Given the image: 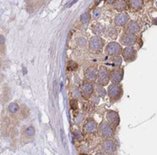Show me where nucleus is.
<instances>
[{"mask_svg": "<svg viewBox=\"0 0 157 155\" xmlns=\"http://www.w3.org/2000/svg\"><path fill=\"white\" fill-rule=\"evenodd\" d=\"M92 93H93V86L89 81L82 82V85H81V93H82V95L86 98H88L92 95Z\"/></svg>", "mask_w": 157, "mask_h": 155, "instance_id": "nucleus-13", "label": "nucleus"}, {"mask_svg": "<svg viewBox=\"0 0 157 155\" xmlns=\"http://www.w3.org/2000/svg\"><path fill=\"white\" fill-rule=\"evenodd\" d=\"M91 29H92V32L96 36H101L105 33V26L102 25L101 24H94L91 27Z\"/></svg>", "mask_w": 157, "mask_h": 155, "instance_id": "nucleus-18", "label": "nucleus"}, {"mask_svg": "<svg viewBox=\"0 0 157 155\" xmlns=\"http://www.w3.org/2000/svg\"><path fill=\"white\" fill-rule=\"evenodd\" d=\"M139 30H140V26H139L137 22H136V21L128 22L125 27H124V33H127V34L136 35L137 33L139 32Z\"/></svg>", "mask_w": 157, "mask_h": 155, "instance_id": "nucleus-8", "label": "nucleus"}, {"mask_svg": "<svg viewBox=\"0 0 157 155\" xmlns=\"http://www.w3.org/2000/svg\"><path fill=\"white\" fill-rule=\"evenodd\" d=\"M115 24L117 26H123L129 22V15L126 12H121L115 17Z\"/></svg>", "mask_w": 157, "mask_h": 155, "instance_id": "nucleus-14", "label": "nucleus"}, {"mask_svg": "<svg viewBox=\"0 0 157 155\" xmlns=\"http://www.w3.org/2000/svg\"><path fill=\"white\" fill-rule=\"evenodd\" d=\"M110 80V74L108 72L107 68L105 66H100V68L98 69V77H97V80H98V83L105 86L107 85L108 82Z\"/></svg>", "mask_w": 157, "mask_h": 155, "instance_id": "nucleus-4", "label": "nucleus"}, {"mask_svg": "<svg viewBox=\"0 0 157 155\" xmlns=\"http://www.w3.org/2000/svg\"><path fill=\"white\" fill-rule=\"evenodd\" d=\"M68 68H69L70 70L73 71V70H75V69L77 68V65L75 64L74 62H69V65H68Z\"/></svg>", "mask_w": 157, "mask_h": 155, "instance_id": "nucleus-25", "label": "nucleus"}, {"mask_svg": "<svg viewBox=\"0 0 157 155\" xmlns=\"http://www.w3.org/2000/svg\"><path fill=\"white\" fill-rule=\"evenodd\" d=\"M73 135H74V137L76 138V139H78V140H81V139H82V135L80 134V132H79V131H75V132L73 133Z\"/></svg>", "mask_w": 157, "mask_h": 155, "instance_id": "nucleus-28", "label": "nucleus"}, {"mask_svg": "<svg viewBox=\"0 0 157 155\" xmlns=\"http://www.w3.org/2000/svg\"><path fill=\"white\" fill-rule=\"evenodd\" d=\"M120 39H121L120 41H121V43L122 44V45H125L127 47H130V46H133L134 44L137 43V37H136V35L123 33V34L121 36Z\"/></svg>", "mask_w": 157, "mask_h": 155, "instance_id": "nucleus-6", "label": "nucleus"}, {"mask_svg": "<svg viewBox=\"0 0 157 155\" xmlns=\"http://www.w3.org/2000/svg\"><path fill=\"white\" fill-rule=\"evenodd\" d=\"M92 16L94 19H99L101 17V10L100 9H95L93 13H92Z\"/></svg>", "mask_w": 157, "mask_h": 155, "instance_id": "nucleus-26", "label": "nucleus"}, {"mask_svg": "<svg viewBox=\"0 0 157 155\" xmlns=\"http://www.w3.org/2000/svg\"><path fill=\"white\" fill-rule=\"evenodd\" d=\"M70 105H71V107H72L73 109L77 108V101L76 100H72L71 102H70Z\"/></svg>", "mask_w": 157, "mask_h": 155, "instance_id": "nucleus-29", "label": "nucleus"}, {"mask_svg": "<svg viewBox=\"0 0 157 155\" xmlns=\"http://www.w3.org/2000/svg\"><path fill=\"white\" fill-rule=\"evenodd\" d=\"M102 149L106 154H113L116 151V145L115 142L110 139H106L105 141L102 142Z\"/></svg>", "mask_w": 157, "mask_h": 155, "instance_id": "nucleus-10", "label": "nucleus"}, {"mask_svg": "<svg viewBox=\"0 0 157 155\" xmlns=\"http://www.w3.org/2000/svg\"><path fill=\"white\" fill-rule=\"evenodd\" d=\"M77 44H78L79 46H81V47L85 46V45H86V38H84V37H79L78 39H77Z\"/></svg>", "mask_w": 157, "mask_h": 155, "instance_id": "nucleus-27", "label": "nucleus"}, {"mask_svg": "<svg viewBox=\"0 0 157 155\" xmlns=\"http://www.w3.org/2000/svg\"><path fill=\"white\" fill-rule=\"evenodd\" d=\"M25 135L28 136H29V137L33 136L35 135V130H34L33 127H32V126L28 127V128H26V130H25Z\"/></svg>", "mask_w": 157, "mask_h": 155, "instance_id": "nucleus-23", "label": "nucleus"}, {"mask_svg": "<svg viewBox=\"0 0 157 155\" xmlns=\"http://www.w3.org/2000/svg\"><path fill=\"white\" fill-rule=\"evenodd\" d=\"M92 98H93V101L96 103L97 101H98V100H97V97H96V95H92Z\"/></svg>", "mask_w": 157, "mask_h": 155, "instance_id": "nucleus-30", "label": "nucleus"}, {"mask_svg": "<svg viewBox=\"0 0 157 155\" xmlns=\"http://www.w3.org/2000/svg\"><path fill=\"white\" fill-rule=\"evenodd\" d=\"M144 1L143 0H129L128 5L130 9H132L133 10H138L143 7Z\"/></svg>", "mask_w": 157, "mask_h": 155, "instance_id": "nucleus-16", "label": "nucleus"}, {"mask_svg": "<svg viewBox=\"0 0 157 155\" xmlns=\"http://www.w3.org/2000/svg\"><path fill=\"white\" fill-rule=\"evenodd\" d=\"M123 79V69L116 68L110 73V80L113 83H120Z\"/></svg>", "mask_w": 157, "mask_h": 155, "instance_id": "nucleus-11", "label": "nucleus"}, {"mask_svg": "<svg viewBox=\"0 0 157 155\" xmlns=\"http://www.w3.org/2000/svg\"><path fill=\"white\" fill-rule=\"evenodd\" d=\"M112 62L116 66H120L121 65V63H122V59H121V56H115V58L113 59Z\"/></svg>", "mask_w": 157, "mask_h": 155, "instance_id": "nucleus-24", "label": "nucleus"}, {"mask_svg": "<svg viewBox=\"0 0 157 155\" xmlns=\"http://www.w3.org/2000/svg\"><path fill=\"white\" fill-rule=\"evenodd\" d=\"M137 57V51L133 46L125 48L122 51V58L126 62H132Z\"/></svg>", "mask_w": 157, "mask_h": 155, "instance_id": "nucleus-7", "label": "nucleus"}, {"mask_svg": "<svg viewBox=\"0 0 157 155\" xmlns=\"http://www.w3.org/2000/svg\"><path fill=\"white\" fill-rule=\"evenodd\" d=\"M97 77H98V70H97V67L95 65L90 66V67H89L86 70L85 79L86 81L93 82L97 80Z\"/></svg>", "mask_w": 157, "mask_h": 155, "instance_id": "nucleus-9", "label": "nucleus"}, {"mask_svg": "<svg viewBox=\"0 0 157 155\" xmlns=\"http://www.w3.org/2000/svg\"><path fill=\"white\" fill-rule=\"evenodd\" d=\"M99 134L102 138L108 139V138H110L114 135V127L109 123L102 121L99 126Z\"/></svg>", "mask_w": 157, "mask_h": 155, "instance_id": "nucleus-3", "label": "nucleus"}, {"mask_svg": "<svg viewBox=\"0 0 157 155\" xmlns=\"http://www.w3.org/2000/svg\"><path fill=\"white\" fill-rule=\"evenodd\" d=\"M80 20L84 24L89 23V20H90V14L89 12H86V13L82 14V15H81V17H80Z\"/></svg>", "mask_w": 157, "mask_h": 155, "instance_id": "nucleus-22", "label": "nucleus"}, {"mask_svg": "<svg viewBox=\"0 0 157 155\" xmlns=\"http://www.w3.org/2000/svg\"><path fill=\"white\" fill-rule=\"evenodd\" d=\"M89 48L90 52L94 53H99L104 48V39L98 36L92 37L89 41Z\"/></svg>", "mask_w": 157, "mask_h": 155, "instance_id": "nucleus-1", "label": "nucleus"}, {"mask_svg": "<svg viewBox=\"0 0 157 155\" xmlns=\"http://www.w3.org/2000/svg\"><path fill=\"white\" fill-rule=\"evenodd\" d=\"M8 109L9 112L16 113L19 111V106H18V104H16V103H10L8 107Z\"/></svg>", "mask_w": 157, "mask_h": 155, "instance_id": "nucleus-21", "label": "nucleus"}, {"mask_svg": "<svg viewBox=\"0 0 157 155\" xmlns=\"http://www.w3.org/2000/svg\"><path fill=\"white\" fill-rule=\"evenodd\" d=\"M95 155H106V154H105V153H102V152H98V153H96Z\"/></svg>", "mask_w": 157, "mask_h": 155, "instance_id": "nucleus-31", "label": "nucleus"}, {"mask_svg": "<svg viewBox=\"0 0 157 155\" xmlns=\"http://www.w3.org/2000/svg\"><path fill=\"white\" fill-rule=\"evenodd\" d=\"M106 37H110L111 39H115V38L118 37V30L115 28V26H109L106 29Z\"/></svg>", "mask_w": 157, "mask_h": 155, "instance_id": "nucleus-19", "label": "nucleus"}, {"mask_svg": "<svg viewBox=\"0 0 157 155\" xmlns=\"http://www.w3.org/2000/svg\"><path fill=\"white\" fill-rule=\"evenodd\" d=\"M97 130V123L92 119H88L84 124V131L88 134H93Z\"/></svg>", "mask_w": 157, "mask_h": 155, "instance_id": "nucleus-15", "label": "nucleus"}, {"mask_svg": "<svg viewBox=\"0 0 157 155\" xmlns=\"http://www.w3.org/2000/svg\"><path fill=\"white\" fill-rule=\"evenodd\" d=\"M122 52V48L117 42H110L105 47V53L109 56H118Z\"/></svg>", "mask_w": 157, "mask_h": 155, "instance_id": "nucleus-5", "label": "nucleus"}, {"mask_svg": "<svg viewBox=\"0 0 157 155\" xmlns=\"http://www.w3.org/2000/svg\"><path fill=\"white\" fill-rule=\"evenodd\" d=\"M106 120L111 125L113 126H118L120 123V117L117 112L113 111V110H108L106 113Z\"/></svg>", "mask_w": 157, "mask_h": 155, "instance_id": "nucleus-12", "label": "nucleus"}, {"mask_svg": "<svg viewBox=\"0 0 157 155\" xmlns=\"http://www.w3.org/2000/svg\"><path fill=\"white\" fill-rule=\"evenodd\" d=\"M95 91H96V93H97V95L100 96V97H104V96H105V95H106V91L104 89L102 85H101V84H99V83L95 85Z\"/></svg>", "mask_w": 157, "mask_h": 155, "instance_id": "nucleus-20", "label": "nucleus"}, {"mask_svg": "<svg viewBox=\"0 0 157 155\" xmlns=\"http://www.w3.org/2000/svg\"><path fill=\"white\" fill-rule=\"evenodd\" d=\"M114 8L118 11L123 12V10H125L127 8V3L125 0H117L114 2Z\"/></svg>", "mask_w": 157, "mask_h": 155, "instance_id": "nucleus-17", "label": "nucleus"}, {"mask_svg": "<svg viewBox=\"0 0 157 155\" xmlns=\"http://www.w3.org/2000/svg\"><path fill=\"white\" fill-rule=\"evenodd\" d=\"M107 93L111 101H117L122 95V87L118 83H113L108 87Z\"/></svg>", "mask_w": 157, "mask_h": 155, "instance_id": "nucleus-2", "label": "nucleus"}]
</instances>
